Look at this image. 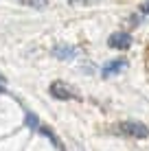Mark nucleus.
Here are the masks:
<instances>
[{"label": "nucleus", "instance_id": "nucleus-4", "mask_svg": "<svg viewBox=\"0 0 149 151\" xmlns=\"http://www.w3.org/2000/svg\"><path fill=\"white\" fill-rule=\"evenodd\" d=\"M50 94L55 99H59V101H68V99L75 96V92L70 90L64 81H55V83H50Z\"/></svg>", "mask_w": 149, "mask_h": 151}, {"label": "nucleus", "instance_id": "nucleus-5", "mask_svg": "<svg viewBox=\"0 0 149 151\" xmlns=\"http://www.w3.org/2000/svg\"><path fill=\"white\" fill-rule=\"evenodd\" d=\"M53 55L57 57V59H61V61H68V59H73L77 55V48L75 46H68V44H57L53 48Z\"/></svg>", "mask_w": 149, "mask_h": 151}, {"label": "nucleus", "instance_id": "nucleus-7", "mask_svg": "<svg viewBox=\"0 0 149 151\" xmlns=\"http://www.w3.org/2000/svg\"><path fill=\"white\" fill-rule=\"evenodd\" d=\"M27 125H29L31 129H35V132H37V127H40L37 116H35V114H31V112H27Z\"/></svg>", "mask_w": 149, "mask_h": 151}, {"label": "nucleus", "instance_id": "nucleus-11", "mask_svg": "<svg viewBox=\"0 0 149 151\" xmlns=\"http://www.w3.org/2000/svg\"><path fill=\"white\" fill-rule=\"evenodd\" d=\"M0 92H4V86H2V83H0Z\"/></svg>", "mask_w": 149, "mask_h": 151}, {"label": "nucleus", "instance_id": "nucleus-10", "mask_svg": "<svg viewBox=\"0 0 149 151\" xmlns=\"http://www.w3.org/2000/svg\"><path fill=\"white\" fill-rule=\"evenodd\" d=\"M0 83H4V77H2V72H0Z\"/></svg>", "mask_w": 149, "mask_h": 151}, {"label": "nucleus", "instance_id": "nucleus-2", "mask_svg": "<svg viewBox=\"0 0 149 151\" xmlns=\"http://www.w3.org/2000/svg\"><path fill=\"white\" fill-rule=\"evenodd\" d=\"M107 46L110 48H116V50H125L132 46V35L125 33V31H116L107 37Z\"/></svg>", "mask_w": 149, "mask_h": 151}, {"label": "nucleus", "instance_id": "nucleus-6", "mask_svg": "<svg viewBox=\"0 0 149 151\" xmlns=\"http://www.w3.org/2000/svg\"><path fill=\"white\" fill-rule=\"evenodd\" d=\"M37 129H40V134H42V136H46V138H48V140H50V142H53V145H55V147H57V149H59V151H66V149H64V145H61V142H59V138H57V136H55V134H53V132H50V129H48V127H37Z\"/></svg>", "mask_w": 149, "mask_h": 151}, {"label": "nucleus", "instance_id": "nucleus-3", "mask_svg": "<svg viewBox=\"0 0 149 151\" xmlns=\"http://www.w3.org/2000/svg\"><path fill=\"white\" fill-rule=\"evenodd\" d=\"M125 66H127L125 59H112V61H107V64L103 66V70H101V77H103V79H107V77H116L119 72L125 70Z\"/></svg>", "mask_w": 149, "mask_h": 151}, {"label": "nucleus", "instance_id": "nucleus-9", "mask_svg": "<svg viewBox=\"0 0 149 151\" xmlns=\"http://www.w3.org/2000/svg\"><path fill=\"white\" fill-rule=\"evenodd\" d=\"M140 13H143V15H147V13H149V0L140 4Z\"/></svg>", "mask_w": 149, "mask_h": 151}, {"label": "nucleus", "instance_id": "nucleus-8", "mask_svg": "<svg viewBox=\"0 0 149 151\" xmlns=\"http://www.w3.org/2000/svg\"><path fill=\"white\" fill-rule=\"evenodd\" d=\"M22 2L31 4V7H37V4H40V7H42V4H44V0H22Z\"/></svg>", "mask_w": 149, "mask_h": 151}, {"label": "nucleus", "instance_id": "nucleus-1", "mask_svg": "<svg viewBox=\"0 0 149 151\" xmlns=\"http://www.w3.org/2000/svg\"><path fill=\"white\" fill-rule=\"evenodd\" d=\"M119 132L125 134V136H132V138H147L149 136V127L138 121H125L119 125Z\"/></svg>", "mask_w": 149, "mask_h": 151}]
</instances>
